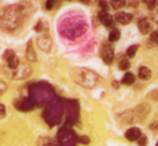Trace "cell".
<instances>
[{"label": "cell", "instance_id": "obj_1", "mask_svg": "<svg viewBox=\"0 0 158 146\" xmlns=\"http://www.w3.org/2000/svg\"><path fill=\"white\" fill-rule=\"evenodd\" d=\"M87 25L83 17H79L77 14H69L65 18H62L61 22V33L66 38L74 40L79 36H82L86 32Z\"/></svg>", "mask_w": 158, "mask_h": 146}, {"label": "cell", "instance_id": "obj_2", "mask_svg": "<svg viewBox=\"0 0 158 146\" xmlns=\"http://www.w3.org/2000/svg\"><path fill=\"white\" fill-rule=\"evenodd\" d=\"M20 21H21V12L16 7H9L4 9L2 17H0V25L8 30L16 29L20 25Z\"/></svg>", "mask_w": 158, "mask_h": 146}, {"label": "cell", "instance_id": "obj_3", "mask_svg": "<svg viewBox=\"0 0 158 146\" xmlns=\"http://www.w3.org/2000/svg\"><path fill=\"white\" fill-rule=\"evenodd\" d=\"M73 78L81 86H85V87H87V88H91V87L96 86L98 80H99V78H98V75L95 74V72H92L90 70H83V69L77 70L73 74Z\"/></svg>", "mask_w": 158, "mask_h": 146}, {"label": "cell", "instance_id": "obj_4", "mask_svg": "<svg viewBox=\"0 0 158 146\" xmlns=\"http://www.w3.org/2000/svg\"><path fill=\"white\" fill-rule=\"evenodd\" d=\"M61 115H62V105L59 103H52V105L45 112V120L50 125H54L59 121Z\"/></svg>", "mask_w": 158, "mask_h": 146}, {"label": "cell", "instance_id": "obj_5", "mask_svg": "<svg viewBox=\"0 0 158 146\" xmlns=\"http://www.w3.org/2000/svg\"><path fill=\"white\" fill-rule=\"evenodd\" d=\"M34 91H33V101H38V103H45V101L50 100L52 96H53V92L52 90L46 86H34L33 87Z\"/></svg>", "mask_w": 158, "mask_h": 146}, {"label": "cell", "instance_id": "obj_6", "mask_svg": "<svg viewBox=\"0 0 158 146\" xmlns=\"http://www.w3.org/2000/svg\"><path fill=\"white\" fill-rule=\"evenodd\" d=\"M58 140L63 146H73L75 144V134L69 128H63L58 134Z\"/></svg>", "mask_w": 158, "mask_h": 146}, {"label": "cell", "instance_id": "obj_7", "mask_svg": "<svg viewBox=\"0 0 158 146\" xmlns=\"http://www.w3.org/2000/svg\"><path fill=\"white\" fill-rule=\"evenodd\" d=\"M38 46L44 51H50L52 49V38L48 33H42V36L38 37Z\"/></svg>", "mask_w": 158, "mask_h": 146}, {"label": "cell", "instance_id": "obj_8", "mask_svg": "<svg viewBox=\"0 0 158 146\" xmlns=\"http://www.w3.org/2000/svg\"><path fill=\"white\" fill-rule=\"evenodd\" d=\"M113 57H115V53H113V49L110 46V45H104L102 49V58L104 63L107 65H111L113 62Z\"/></svg>", "mask_w": 158, "mask_h": 146}, {"label": "cell", "instance_id": "obj_9", "mask_svg": "<svg viewBox=\"0 0 158 146\" xmlns=\"http://www.w3.org/2000/svg\"><path fill=\"white\" fill-rule=\"evenodd\" d=\"M132 18H133L132 14L127 13V12H118V13H116V16H115L116 22L121 24V25H127V24H129L132 21Z\"/></svg>", "mask_w": 158, "mask_h": 146}, {"label": "cell", "instance_id": "obj_10", "mask_svg": "<svg viewBox=\"0 0 158 146\" xmlns=\"http://www.w3.org/2000/svg\"><path fill=\"white\" fill-rule=\"evenodd\" d=\"M15 105H16V108L21 109V111H29V109H33L34 101L32 99H23V100L17 101Z\"/></svg>", "mask_w": 158, "mask_h": 146}, {"label": "cell", "instance_id": "obj_11", "mask_svg": "<svg viewBox=\"0 0 158 146\" xmlns=\"http://www.w3.org/2000/svg\"><path fill=\"white\" fill-rule=\"evenodd\" d=\"M99 20H100V22L103 24V25H106V26H111L113 24V17L107 11H100L99 12Z\"/></svg>", "mask_w": 158, "mask_h": 146}, {"label": "cell", "instance_id": "obj_12", "mask_svg": "<svg viewBox=\"0 0 158 146\" xmlns=\"http://www.w3.org/2000/svg\"><path fill=\"white\" fill-rule=\"evenodd\" d=\"M141 136V130L138 128H131L125 132V138L129 141H137Z\"/></svg>", "mask_w": 158, "mask_h": 146}, {"label": "cell", "instance_id": "obj_13", "mask_svg": "<svg viewBox=\"0 0 158 146\" xmlns=\"http://www.w3.org/2000/svg\"><path fill=\"white\" fill-rule=\"evenodd\" d=\"M138 76H140V79H142V80L150 79V76H152L150 69H148V67H145V66L140 67V70H138Z\"/></svg>", "mask_w": 158, "mask_h": 146}, {"label": "cell", "instance_id": "obj_14", "mask_svg": "<svg viewBox=\"0 0 158 146\" xmlns=\"http://www.w3.org/2000/svg\"><path fill=\"white\" fill-rule=\"evenodd\" d=\"M138 28H140L142 34H146V33L150 32V22L148 21L146 18H142V20H140V22H138Z\"/></svg>", "mask_w": 158, "mask_h": 146}, {"label": "cell", "instance_id": "obj_15", "mask_svg": "<svg viewBox=\"0 0 158 146\" xmlns=\"http://www.w3.org/2000/svg\"><path fill=\"white\" fill-rule=\"evenodd\" d=\"M27 59H28L29 62H36V59H37V57H36V54H34L31 42L28 43V49H27Z\"/></svg>", "mask_w": 158, "mask_h": 146}, {"label": "cell", "instance_id": "obj_16", "mask_svg": "<svg viewBox=\"0 0 158 146\" xmlns=\"http://www.w3.org/2000/svg\"><path fill=\"white\" fill-rule=\"evenodd\" d=\"M7 63H8V67H9V69H12V70H16L17 67L20 66V61H19V58L16 55H13V57L9 58V59L7 61Z\"/></svg>", "mask_w": 158, "mask_h": 146}, {"label": "cell", "instance_id": "obj_17", "mask_svg": "<svg viewBox=\"0 0 158 146\" xmlns=\"http://www.w3.org/2000/svg\"><path fill=\"white\" fill-rule=\"evenodd\" d=\"M123 84H127V86H131L135 83V75L132 74V72H127V74L123 76Z\"/></svg>", "mask_w": 158, "mask_h": 146}, {"label": "cell", "instance_id": "obj_18", "mask_svg": "<svg viewBox=\"0 0 158 146\" xmlns=\"http://www.w3.org/2000/svg\"><path fill=\"white\" fill-rule=\"evenodd\" d=\"M118 38H120V32H118L117 29L111 30L110 36H108V40H110L111 42H116V41H118Z\"/></svg>", "mask_w": 158, "mask_h": 146}, {"label": "cell", "instance_id": "obj_19", "mask_svg": "<svg viewBox=\"0 0 158 146\" xmlns=\"http://www.w3.org/2000/svg\"><path fill=\"white\" fill-rule=\"evenodd\" d=\"M138 50V45H132L131 47H128V50H127V55L128 57H135L136 55V51Z\"/></svg>", "mask_w": 158, "mask_h": 146}, {"label": "cell", "instance_id": "obj_20", "mask_svg": "<svg viewBox=\"0 0 158 146\" xmlns=\"http://www.w3.org/2000/svg\"><path fill=\"white\" fill-rule=\"evenodd\" d=\"M129 66H131V63H129V61H127V59H121L120 63H118V69L124 70V71H127L128 69H129Z\"/></svg>", "mask_w": 158, "mask_h": 146}, {"label": "cell", "instance_id": "obj_21", "mask_svg": "<svg viewBox=\"0 0 158 146\" xmlns=\"http://www.w3.org/2000/svg\"><path fill=\"white\" fill-rule=\"evenodd\" d=\"M150 41L154 43H158V30L150 33Z\"/></svg>", "mask_w": 158, "mask_h": 146}, {"label": "cell", "instance_id": "obj_22", "mask_svg": "<svg viewBox=\"0 0 158 146\" xmlns=\"http://www.w3.org/2000/svg\"><path fill=\"white\" fill-rule=\"evenodd\" d=\"M111 6L113 8H120L125 6V2H111Z\"/></svg>", "mask_w": 158, "mask_h": 146}, {"label": "cell", "instance_id": "obj_23", "mask_svg": "<svg viewBox=\"0 0 158 146\" xmlns=\"http://www.w3.org/2000/svg\"><path fill=\"white\" fill-rule=\"evenodd\" d=\"M137 141H138V144H140V146H145L146 142H148V138L145 137V136H142V134H141V136H140V138H138Z\"/></svg>", "mask_w": 158, "mask_h": 146}, {"label": "cell", "instance_id": "obj_24", "mask_svg": "<svg viewBox=\"0 0 158 146\" xmlns=\"http://www.w3.org/2000/svg\"><path fill=\"white\" fill-rule=\"evenodd\" d=\"M15 55V53L12 51V50H7L6 53H4V55H3V58H4V59H9V58H11V57H13Z\"/></svg>", "mask_w": 158, "mask_h": 146}, {"label": "cell", "instance_id": "obj_25", "mask_svg": "<svg viewBox=\"0 0 158 146\" xmlns=\"http://www.w3.org/2000/svg\"><path fill=\"white\" fill-rule=\"evenodd\" d=\"M6 91H7V84L3 80H0V95H3Z\"/></svg>", "mask_w": 158, "mask_h": 146}, {"label": "cell", "instance_id": "obj_26", "mask_svg": "<svg viewBox=\"0 0 158 146\" xmlns=\"http://www.w3.org/2000/svg\"><path fill=\"white\" fill-rule=\"evenodd\" d=\"M146 6L149 9H154L156 7H158V2H146Z\"/></svg>", "mask_w": 158, "mask_h": 146}, {"label": "cell", "instance_id": "obj_27", "mask_svg": "<svg viewBox=\"0 0 158 146\" xmlns=\"http://www.w3.org/2000/svg\"><path fill=\"white\" fill-rule=\"evenodd\" d=\"M6 116V107L0 103V119H3Z\"/></svg>", "mask_w": 158, "mask_h": 146}, {"label": "cell", "instance_id": "obj_28", "mask_svg": "<svg viewBox=\"0 0 158 146\" xmlns=\"http://www.w3.org/2000/svg\"><path fill=\"white\" fill-rule=\"evenodd\" d=\"M79 141L83 142V144H88V142H90V140H88V137H86V136H82V137L79 138Z\"/></svg>", "mask_w": 158, "mask_h": 146}, {"label": "cell", "instance_id": "obj_29", "mask_svg": "<svg viewBox=\"0 0 158 146\" xmlns=\"http://www.w3.org/2000/svg\"><path fill=\"white\" fill-rule=\"evenodd\" d=\"M54 2H46V9H49V11H50V9H53V7H54Z\"/></svg>", "mask_w": 158, "mask_h": 146}, {"label": "cell", "instance_id": "obj_30", "mask_svg": "<svg viewBox=\"0 0 158 146\" xmlns=\"http://www.w3.org/2000/svg\"><path fill=\"white\" fill-rule=\"evenodd\" d=\"M99 6L103 8V11H106V9H107V3H104V2H100V3H99Z\"/></svg>", "mask_w": 158, "mask_h": 146}, {"label": "cell", "instance_id": "obj_31", "mask_svg": "<svg viewBox=\"0 0 158 146\" xmlns=\"http://www.w3.org/2000/svg\"><path fill=\"white\" fill-rule=\"evenodd\" d=\"M156 146H158V142H157V145H156Z\"/></svg>", "mask_w": 158, "mask_h": 146}]
</instances>
